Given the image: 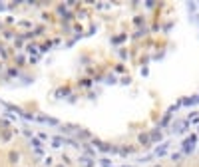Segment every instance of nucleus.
Masks as SVG:
<instances>
[{
    "instance_id": "f03ea898",
    "label": "nucleus",
    "mask_w": 199,
    "mask_h": 167,
    "mask_svg": "<svg viewBox=\"0 0 199 167\" xmlns=\"http://www.w3.org/2000/svg\"><path fill=\"white\" fill-rule=\"evenodd\" d=\"M42 167H100L78 143H58L52 147L44 145Z\"/></svg>"
},
{
    "instance_id": "f257e3e1",
    "label": "nucleus",
    "mask_w": 199,
    "mask_h": 167,
    "mask_svg": "<svg viewBox=\"0 0 199 167\" xmlns=\"http://www.w3.org/2000/svg\"><path fill=\"white\" fill-rule=\"evenodd\" d=\"M44 145L28 125L0 113V167H42Z\"/></svg>"
}]
</instances>
